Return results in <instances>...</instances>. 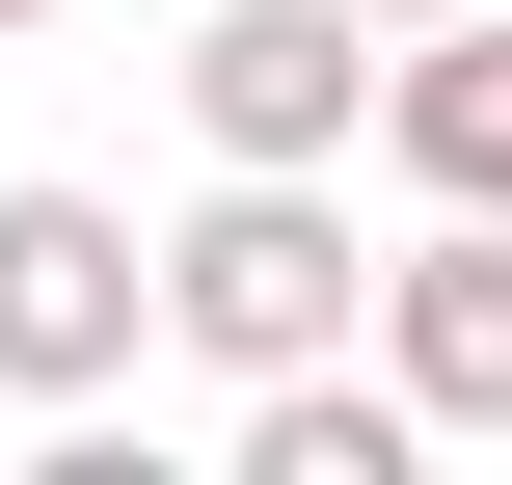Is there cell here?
<instances>
[{
  "instance_id": "cell-4",
  "label": "cell",
  "mask_w": 512,
  "mask_h": 485,
  "mask_svg": "<svg viewBox=\"0 0 512 485\" xmlns=\"http://www.w3.org/2000/svg\"><path fill=\"white\" fill-rule=\"evenodd\" d=\"M378 378H405L432 432H512V216H432V243L378 270Z\"/></svg>"
},
{
  "instance_id": "cell-2",
  "label": "cell",
  "mask_w": 512,
  "mask_h": 485,
  "mask_svg": "<svg viewBox=\"0 0 512 485\" xmlns=\"http://www.w3.org/2000/svg\"><path fill=\"white\" fill-rule=\"evenodd\" d=\"M162 351V243L108 189H0V405H135Z\"/></svg>"
},
{
  "instance_id": "cell-1",
  "label": "cell",
  "mask_w": 512,
  "mask_h": 485,
  "mask_svg": "<svg viewBox=\"0 0 512 485\" xmlns=\"http://www.w3.org/2000/svg\"><path fill=\"white\" fill-rule=\"evenodd\" d=\"M162 324H189L216 378H297V351H351V324H378V270H351L324 162H216V216L162 243Z\"/></svg>"
},
{
  "instance_id": "cell-3",
  "label": "cell",
  "mask_w": 512,
  "mask_h": 485,
  "mask_svg": "<svg viewBox=\"0 0 512 485\" xmlns=\"http://www.w3.org/2000/svg\"><path fill=\"white\" fill-rule=\"evenodd\" d=\"M378 54H405L378 0H216L189 27V135L216 162H351L378 135Z\"/></svg>"
},
{
  "instance_id": "cell-6",
  "label": "cell",
  "mask_w": 512,
  "mask_h": 485,
  "mask_svg": "<svg viewBox=\"0 0 512 485\" xmlns=\"http://www.w3.org/2000/svg\"><path fill=\"white\" fill-rule=\"evenodd\" d=\"M378 27H459V0H378Z\"/></svg>"
},
{
  "instance_id": "cell-5",
  "label": "cell",
  "mask_w": 512,
  "mask_h": 485,
  "mask_svg": "<svg viewBox=\"0 0 512 485\" xmlns=\"http://www.w3.org/2000/svg\"><path fill=\"white\" fill-rule=\"evenodd\" d=\"M378 162H405L432 216H512V0H459V27L378 54Z\"/></svg>"
},
{
  "instance_id": "cell-7",
  "label": "cell",
  "mask_w": 512,
  "mask_h": 485,
  "mask_svg": "<svg viewBox=\"0 0 512 485\" xmlns=\"http://www.w3.org/2000/svg\"><path fill=\"white\" fill-rule=\"evenodd\" d=\"M0 27H54V0H0Z\"/></svg>"
}]
</instances>
